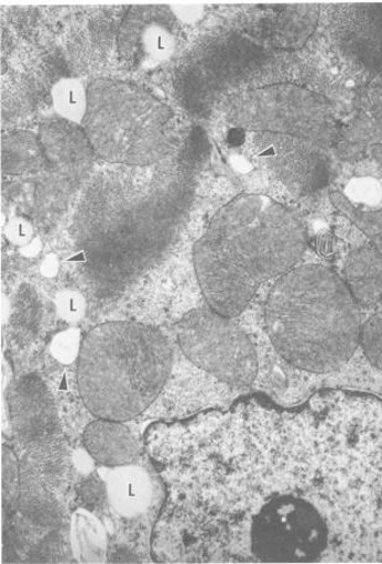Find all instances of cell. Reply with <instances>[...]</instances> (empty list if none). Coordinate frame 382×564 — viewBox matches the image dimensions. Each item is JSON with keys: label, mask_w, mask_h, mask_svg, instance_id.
Instances as JSON below:
<instances>
[{"label": "cell", "mask_w": 382, "mask_h": 564, "mask_svg": "<svg viewBox=\"0 0 382 564\" xmlns=\"http://www.w3.org/2000/svg\"><path fill=\"white\" fill-rule=\"evenodd\" d=\"M345 282L359 306L370 307L382 299V257L375 248L363 247L350 253Z\"/></svg>", "instance_id": "4fadbf2b"}, {"label": "cell", "mask_w": 382, "mask_h": 564, "mask_svg": "<svg viewBox=\"0 0 382 564\" xmlns=\"http://www.w3.org/2000/svg\"><path fill=\"white\" fill-rule=\"evenodd\" d=\"M73 549L77 560L84 563L105 562L107 533L88 510H78L73 519Z\"/></svg>", "instance_id": "5bb4252c"}, {"label": "cell", "mask_w": 382, "mask_h": 564, "mask_svg": "<svg viewBox=\"0 0 382 564\" xmlns=\"http://www.w3.org/2000/svg\"><path fill=\"white\" fill-rule=\"evenodd\" d=\"M181 350L194 365L234 387L253 384L259 370L257 350L231 318L208 307L197 308L176 326Z\"/></svg>", "instance_id": "5b68a950"}, {"label": "cell", "mask_w": 382, "mask_h": 564, "mask_svg": "<svg viewBox=\"0 0 382 564\" xmlns=\"http://www.w3.org/2000/svg\"><path fill=\"white\" fill-rule=\"evenodd\" d=\"M353 199L361 200V203H369V205H376L380 197V187L373 180H358L354 184L351 183L350 187Z\"/></svg>", "instance_id": "d4e9b609"}, {"label": "cell", "mask_w": 382, "mask_h": 564, "mask_svg": "<svg viewBox=\"0 0 382 564\" xmlns=\"http://www.w3.org/2000/svg\"><path fill=\"white\" fill-rule=\"evenodd\" d=\"M2 459L3 499L7 503H12L19 498V463L13 451L8 447H3Z\"/></svg>", "instance_id": "7402d4cb"}, {"label": "cell", "mask_w": 382, "mask_h": 564, "mask_svg": "<svg viewBox=\"0 0 382 564\" xmlns=\"http://www.w3.org/2000/svg\"><path fill=\"white\" fill-rule=\"evenodd\" d=\"M19 473L20 488L17 503L20 512L37 527L58 528L63 519L62 509L36 463L24 455L19 463Z\"/></svg>", "instance_id": "9c48e42d"}, {"label": "cell", "mask_w": 382, "mask_h": 564, "mask_svg": "<svg viewBox=\"0 0 382 564\" xmlns=\"http://www.w3.org/2000/svg\"><path fill=\"white\" fill-rule=\"evenodd\" d=\"M288 485L251 530L263 561L382 562V406L321 398L288 420Z\"/></svg>", "instance_id": "6da1fadb"}, {"label": "cell", "mask_w": 382, "mask_h": 564, "mask_svg": "<svg viewBox=\"0 0 382 564\" xmlns=\"http://www.w3.org/2000/svg\"><path fill=\"white\" fill-rule=\"evenodd\" d=\"M56 112L72 122H83L87 112L86 88L76 78H63L53 87Z\"/></svg>", "instance_id": "9a60e30c"}, {"label": "cell", "mask_w": 382, "mask_h": 564, "mask_svg": "<svg viewBox=\"0 0 382 564\" xmlns=\"http://www.w3.org/2000/svg\"><path fill=\"white\" fill-rule=\"evenodd\" d=\"M359 345L371 365L382 370V312L371 316L361 326Z\"/></svg>", "instance_id": "e0dca14e"}, {"label": "cell", "mask_w": 382, "mask_h": 564, "mask_svg": "<svg viewBox=\"0 0 382 564\" xmlns=\"http://www.w3.org/2000/svg\"><path fill=\"white\" fill-rule=\"evenodd\" d=\"M318 26L329 53L347 75L367 87L382 85V4L320 8Z\"/></svg>", "instance_id": "52a82bcc"}, {"label": "cell", "mask_w": 382, "mask_h": 564, "mask_svg": "<svg viewBox=\"0 0 382 564\" xmlns=\"http://www.w3.org/2000/svg\"><path fill=\"white\" fill-rule=\"evenodd\" d=\"M58 261L55 256H48L42 265V273L47 278H53L57 274Z\"/></svg>", "instance_id": "83f0119b"}, {"label": "cell", "mask_w": 382, "mask_h": 564, "mask_svg": "<svg viewBox=\"0 0 382 564\" xmlns=\"http://www.w3.org/2000/svg\"><path fill=\"white\" fill-rule=\"evenodd\" d=\"M250 141L260 164L299 203H312L328 188L331 166L327 147L266 132L255 133Z\"/></svg>", "instance_id": "ba28073f"}, {"label": "cell", "mask_w": 382, "mask_h": 564, "mask_svg": "<svg viewBox=\"0 0 382 564\" xmlns=\"http://www.w3.org/2000/svg\"><path fill=\"white\" fill-rule=\"evenodd\" d=\"M171 368L173 349L160 330L134 322H107L84 340L79 394L98 419L132 420L153 404Z\"/></svg>", "instance_id": "277c9868"}, {"label": "cell", "mask_w": 382, "mask_h": 564, "mask_svg": "<svg viewBox=\"0 0 382 564\" xmlns=\"http://www.w3.org/2000/svg\"><path fill=\"white\" fill-rule=\"evenodd\" d=\"M306 247V228L293 210L264 195L231 200L195 248L207 305L225 317L239 316L264 282L294 269Z\"/></svg>", "instance_id": "7a4b0ae2"}, {"label": "cell", "mask_w": 382, "mask_h": 564, "mask_svg": "<svg viewBox=\"0 0 382 564\" xmlns=\"http://www.w3.org/2000/svg\"><path fill=\"white\" fill-rule=\"evenodd\" d=\"M83 345V336H80L79 329L72 328L59 332L54 337L50 350H52V355L57 361L69 366L78 360Z\"/></svg>", "instance_id": "ac0fdd59"}, {"label": "cell", "mask_w": 382, "mask_h": 564, "mask_svg": "<svg viewBox=\"0 0 382 564\" xmlns=\"http://www.w3.org/2000/svg\"><path fill=\"white\" fill-rule=\"evenodd\" d=\"M107 485L108 500L119 516L134 519L148 510L152 502V482L144 469L132 465L112 467L102 477Z\"/></svg>", "instance_id": "7c38bea8"}, {"label": "cell", "mask_w": 382, "mask_h": 564, "mask_svg": "<svg viewBox=\"0 0 382 564\" xmlns=\"http://www.w3.org/2000/svg\"><path fill=\"white\" fill-rule=\"evenodd\" d=\"M55 306L59 317L75 324L85 315L86 300L76 290H65L57 295Z\"/></svg>", "instance_id": "44dd1931"}, {"label": "cell", "mask_w": 382, "mask_h": 564, "mask_svg": "<svg viewBox=\"0 0 382 564\" xmlns=\"http://www.w3.org/2000/svg\"><path fill=\"white\" fill-rule=\"evenodd\" d=\"M85 446L95 460L108 468L133 465L139 445L123 422L99 419L85 431Z\"/></svg>", "instance_id": "30bf717a"}, {"label": "cell", "mask_w": 382, "mask_h": 564, "mask_svg": "<svg viewBox=\"0 0 382 564\" xmlns=\"http://www.w3.org/2000/svg\"><path fill=\"white\" fill-rule=\"evenodd\" d=\"M75 467L83 475H90L94 470V457L89 455L88 451L78 449L73 458Z\"/></svg>", "instance_id": "484cf974"}, {"label": "cell", "mask_w": 382, "mask_h": 564, "mask_svg": "<svg viewBox=\"0 0 382 564\" xmlns=\"http://www.w3.org/2000/svg\"><path fill=\"white\" fill-rule=\"evenodd\" d=\"M35 562H59L65 556V545L63 539L56 535V532L52 536L40 543L37 547Z\"/></svg>", "instance_id": "cb8c5ba5"}, {"label": "cell", "mask_w": 382, "mask_h": 564, "mask_svg": "<svg viewBox=\"0 0 382 564\" xmlns=\"http://www.w3.org/2000/svg\"><path fill=\"white\" fill-rule=\"evenodd\" d=\"M77 497L83 507L92 512L102 509L108 500L107 485L102 477L88 475L77 487Z\"/></svg>", "instance_id": "d6986e66"}, {"label": "cell", "mask_w": 382, "mask_h": 564, "mask_svg": "<svg viewBox=\"0 0 382 564\" xmlns=\"http://www.w3.org/2000/svg\"><path fill=\"white\" fill-rule=\"evenodd\" d=\"M380 302H381V304H382V299H381V301H380Z\"/></svg>", "instance_id": "f1b7e54d"}, {"label": "cell", "mask_w": 382, "mask_h": 564, "mask_svg": "<svg viewBox=\"0 0 382 564\" xmlns=\"http://www.w3.org/2000/svg\"><path fill=\"white\" fill-rule=\"evenodd\" d=\"M10 421L15 436L40 470L50 489L62 486L73 457L59 427L52 392L36 375L18 379L8 391Z\"/></svg>", "instance_id": "8992f818"}, {"label": "cell", "mask_w": 382, "mask_h": 564, "mask_svg": "<svg viewBox=\"0 0 382 564\" xmlns=\"http://www.w3.org/2000/svg\"><path fill=\"white\" fill-rule=\"evenodd\" d=\"M6 236L10 243L24 248L32 243L34 238V228L25 218H14L9 221Z\"/></svg>", "instance_id": "603a6c76"}, {"label": "cell", "mask_w": 382, "mask_h": 564, "mask_svg": "<svg viewBox=\"0 0 382 564\" xmlns=\"http://www.w3.org/2000/svg\"><path fill=\"white\" fill-rule=\"evenodd\" d=\"M359 307L335 271L299 267L281 276L270 292L268 335L290 365L317 375L336 371L359 346Z\"/></svg>", "instance_id": "3957f363"}, {"label": "cell", "mask_w": 382, "mask_h": 564, "mask_svg": "<svg viewBox=\"0 0 382 564\" xmlns=\"http://www.w3.org/2000/svg\"><path fill=\"white\" fill-rule=\"evenodd\" d=\"M39 315L37 299L28 289L23 291L13 311V326L18 330L29 334L36 326Z\"/></svg>", "instance_id": "ffe728a7"}, {"label": "cell", "mask_w": 382, "mask_h": 564, "mask_svg": "<svg viewBox=\"0 0 382 564\" xmlns=\"http://www.w3.org/2000/svg\"><path fill=\"white\" fill-rule=\"evenodd\" d=\"M382 144V87H367L358 99L357 115L339 133L341 156L356 158L369 145Z\"/></svg>", "instance_id": "8fae6325"}, {"label": "cell", "mask_w": 382, "mask_h": 564, "mask_svg": "<svg viewBox=\"0 0 382 564\" xmlns=\"http://www.w3.org/2000/svg\"><path fill=\"white\" fill-rule=\"evenodd\" d=\"M108 561L110 563H139V558L133 552L125 549H118L112 553H109Z\"/></svg>", "instance_id": "4316f807"}, {"label": "cell", "mask_w": 382, "mask_h": 564, "mask_svg": "<svg viewBox=\"0 0 382 564\" xmlns=\"http://www.w3.org/2000/svg\"><path fill=\"white\" fill-rule=\"evenodd\" d=\"M331 203L346 215L370 239L382 257V209L365 212L356 207L339 193L331 194Z\"/></svg>", "instance_id": "2e32d148"}]
</instances>
